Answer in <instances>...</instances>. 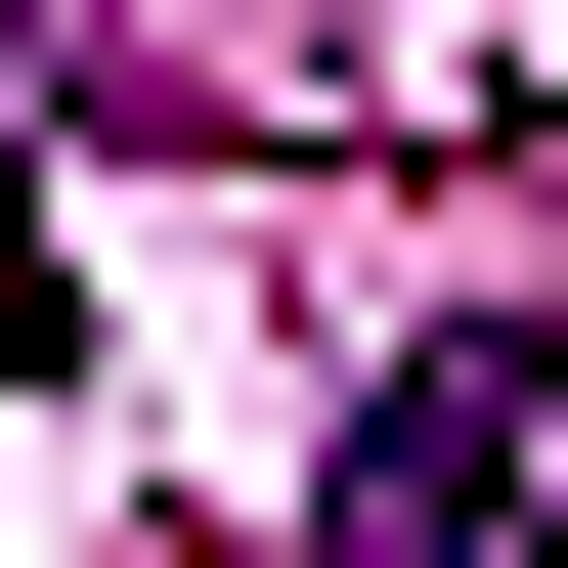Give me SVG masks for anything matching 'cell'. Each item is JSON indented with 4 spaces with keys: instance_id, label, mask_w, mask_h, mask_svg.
I'll list each match as a JSON object with an SVG mask.
<instances>
[{
    "instance_id": "6da1fadb",
    "label": "cell",
    "mask_w": 568,
    "mask_h": 568,
    "mask_svg": "<svg viewBox=\"0 0 568 568\" xmlns=\"http://www.w3.org/2000/svg\"><path fill=\"white\" fill-rule=\"evenodd\" d=\"M525 437H568V351H525V306H437V351L351 394V568H481V525H525Z\"/></svg>"
}]
</instances>
